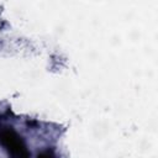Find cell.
Wrapping results in <instances>:
<instances>
[{
    "label": "cell",
    "mask_w": 158,
    "mask_h": 158,
    "mask_svg": "<svg viewBox=\"0 0 158 158\" xmlns=\"http://www.w3.org/2000/svg\"><path fill=\"white\" fill-rule=\"evenodd\" d=\"M0 142L12 156H16V157H27L28 156V152H27L21 137L10 128L0 130Z\"/></svg>",
    "instance_id": "6da1fadb"
}]
</instances>
